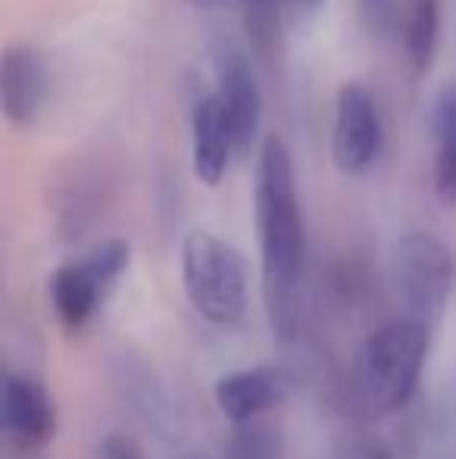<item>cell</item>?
Masks as SVG:
<instances>
[{
  "label": "cell",
  "instance_id": "cell-10",
  "mask_svg": "<svg viewBox=\"0 0 456 459\" xmlns=\"http://www.w3.org/2000/svg\"><path fill=\"white\" fill-rule=\"evenodd\" d=\"M231 157H237V141L219 97H197L194 109H191V166H194V176L203 185L216 187L226 178Z\"/></svg>",
  "mask_w": 456,
  "mask_h": 459
},
{
  "label": "cell",
  "instance_id": "cell-19",
  "mask_svg": "<svg viewBox=\"0 0 456 459\" xmlns=\"http://www.w3.org/2000/svg\"><path fill=\"white\" fill-rule=\"evenodd\" d=\"M188 4L197 6V10H231V6L241 10L244 0H188Z\"/></svg>",
  "mask_w": 456,
  "mask_h": 459
},
{
  "label": "cell",
  "instance_id": "cell-11",
  "mask_svg": "<svg viewBox=\"0 0 456 459\" xmlns=\"http://www.w3.org/2000/svg\"><path fill=\"white\" fill-rule=\"evenodd\" d=\"M107 290H110V284L88 266L85 256L75 263H66V266H60L50 275V303H54L63 325L73 328V332H79V328H85L91 322V316L104 303Z\"/></svg>",
  "mask_w": 456,
  "mask_h": 459
},
{
  "label": "cell",
  "instance_id": "cell-6",
  "mask_svg": "<svg viewBox=\"0 0 456 459\" xmlns=\"http://www.w3.org/2000/svg\"><path fill=\"white\" fill-rule=\"evenodd\" d=\"M213 79H216V97H219L222 109L228 113L231 132L237 141V153H247L256 144L262 119V91L260 79L254 73V63L235 44L231 38H216L213 41Z\"/></svg>",
  "mask_w": 456,
  "mask_h": 459
},
{
  "label": "cell",
  "instance_id": "cell-12",
  "mask_svg": "<svg viewBox=\"0 0 456 459\" xmlns=\"http://www.w3.org/2000/svg\"><path fill=\"white\" fill-rule=\"evenodd\" d=\"M397 41H400L409 69L416 75H426L441 41V0H400Z\"/></svg>",
  "mask_w": 456,
  "mask_h": 459
},
{
  "label": "cell",
  "instance_id": "cell-9",
  "mask_svg": "<svg viewBox=\"0 0 456 459\" xmlns=\"http://www.w3.org/2000/svg\"><path fill=\"white\" fill-rule=\"evenodd\" d=\"M213 397L219 412L231 425H250L260 422L266 412L285 403L288 381L279 368L272 366H254V368H235L222 375L213 387Z\"/></svg>",
  "mask_w": 456,
  "mask_h": 459
},
{
  "label": "cell",
  "instance_id": "cell-7",
  "mask_svg": "<svg viewBox=\"0 0 456 459\" xmlns=\"http://www.w3.org/2000/svg\"><path fill=\"white\" fill-rule=\"evenodd\" d=\"M47 63L31 44H10L0 56V109L16 128H29L47 103Z\"/></svg>",
  "mask_w": 456,
  "mask_h": 459
},
{
  "label": "cell",
  "instance_id": "cell-8",
  "mask_svg": "<svg viewBox=\"0 0 456 459\" xmlns=\"http://www.w3.org/2000/svg\"><path fill=\"white\" fill-rule=\"evenodd\" d=\"M0 425L16 447H41L54 437L56 412L54 400L41 381L29 375L6 372L0 387Z\"/></svg>",
  "mask_w": 456,
  "mask_h": 459
},
{
  "label": "cell",
  "instance_id": "cell-18",
  "mask_svg": "<svg viewBox=\"0 0 456 459\" xmlns=\"http://www.w3.org/2000/svg\"><path fill=\"white\" fill-rule=\"evenodd\" d=\"M98 459H141V450L125 435H107L98 444Z\"/></svg>",
  "mask_w": 456,
  "mask_h": 459
},
{
  "label": "cell",
  "instance_id": "cell-2",
  "mask_svg": "<svg viewBox=\"0 0 456 459\" xmlns=\"http://www.w3.org/2000/svg\"><path fill=\"white\" fill-rule=\"evenodd\" d=\"M432 332L413 319H388L353 357V397L372 419L400 412L416 397Z\"/></svg>",
  "mask_w": 456,
  "mask_h": 459
},
{
  "label": "cell",
  "instance_id": "cell-4",
  "mask_svg": "<svg viewBox=\"0 0 456 459\" xmlns=\"http://www.w3.org/2000/svg\"><path fill=\"white\" fill-rule=\"evenodd\" d=\"M182 284L191 307L207 322L231 328L247 313V263L207 229H197L182 244Z\"/></svg>",
  "mask_w": 456,
  "mask_h": 459
},
{
  "label": "cell",
  "instance_id": "cell-20",
  "mask_svg": "<svg viewBox=\"0 0 456 459\" xmlns=\"http://www.w3.org/2000/svg\"><path fill=\"white\" fill-rule=\"evenodd\" d=\"M353 459H388V456H384L382 450H372V447H369V450H359V454L353 456Z\"/></svg>",
  "mask_w": 456,
  "mask_h": 459
},
{
  "label": "cell",
  "instance_id": "cell-5",
  "mask_svg": "<svg viewBox=\"0 0 456 459\" xmlns=\"http://www.w3.org/2000/svg\"><path fill=\"white\" fill-rule=\"evenodd\" d=\"M384 144L382 116L375 97L363 82H344L335 100V126H331V157L347 176H363L378 160Z\"/></svg>",
  "mask_w": 456,
  "mask_h": 459
},
{
  "label": "cell",
  "instance_id": "cell-15",
  "mask_svg": "<svg viewBox=\"0 0 456 459\" xmlns=\"http://www.w3.org/2000/svg\"><path fill=\"white\" fill-rule=\"evenodd\" d=\"M226 459H281L279 431H272V425H266L262 419L250 425H235Z\"/></svg>",
  "mask_w": 456,
  "mask_h": 459
},
{
  "label": "cell",
  "instance_id": "cell-14",
  "mask_svg": "<svg viewBox=\"0 0 456 459\" xmlns=\"http://www.w3.org/2000/svg\"><path fill=\"white\" fill-rule=\"evenodd\" d=\"M323 0H244L241 13H244V25H247L250 41L260 50L272 48L281 38L288 16H304L313 13Z\"/></svg>",
  "mask_w": 456,
  "mask_h": 459
},
{
  "label": "cell",
  "instance_id": "cell-16",
  "mask_svg": "<svg viewBox=\"0 0 456 459\" xmlns=\"http://www.w3.org/2000/svg\"><path fill=\"white\" fill-rule=\"evenodd\" d=\"M357 13L369 38H397V19H400V0H357Z\"/></svg>",
  "mask_w": 456,
  "mask_h": 459
},
{
  "label": "cell",
  "instance_id": "cell-21",
  "mask_svg": "<svg viewBox=\"0 0 456 459\" xmlns=\"http://www.w3.org/2000/svg\"><path fill=\"white\" fill-rule=\"evenodd\" d=\"M188 459H207V456H188Z\"/></svg>",
  "mask_w": 456,
  "mask_h": 459
},
{
  "label": "cell",
  "instance_id": "cell-13",
  "mask_svg": "<svg viewBox=\"0 0 456 459\" xmlns=\"http://www.w3.org/2000/svg\"><path fill=\"white\" fill-rule=\"evenodd\" d=\"M434 191L441 204L456 206V82L444 85L432 103Z\"/></svg>",
  "mask_w": 456,
  "mask_h": 459
},
{
  "label": "cell",
  "instance_id": "cell-1",
  "mask_svg": "<svg viewBox=\"0 0 456 459\" xmlns=\"http://www.w3.org/2000/svg\"><path fill=\"white\" fill-rule=\"evenodd\" d=\"M254 212L266 313L272 332L281 341H291L297 334L300 297H304L306 278V225L291 151L279 134H269L260 147Z\"/></svg>",
  "mask_w": 456,
  "mask_h": 459
},
{
  "label": "cell",
  "instance_id": "cell-3",
  "mask_svg": "<svg viewBox=\"0 0 456 459\" xmlns=\"http://www.w3.org/2000/svg\"><path fill=\"white\" fill-rule=\"evenodd\" d=\"M456 284L453 250L432 231H407L391 247V288L403 319L432 332L447 313Z\"/></svg>",
  "mask_w": 456,
  "mask_h": 459
},
{
  "label": "cell",
  "instance_id": "cell-17",
  "mask_svg": "<svg viewBox=\"0 0 456 459\" xmlns=\"http://www.w3.org/2000/svg\"><path fill=\"white\" fill-rule=\"evenodd\" d=\"M441 437H444L447 459H456V366L447 378V397H444V419H441Z\"/></svg>",
  "mask_w": 456,
  "mask_h": 459
}]
</instances>
